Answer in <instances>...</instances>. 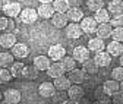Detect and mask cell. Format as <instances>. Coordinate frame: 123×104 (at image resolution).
Here are the masks:
<instances>
[{"instance_id":"obj_1","label":"cell","mask_w":123,"mask_h":104,"mask_svg":"<svg viewBox=\"0 0 123 104\" xmlns=\"http://www.w3.org/2000/svg\"><path fill=\"white\" fill-rule=\"evenodd\" d=\"M68 95H69V101L66 103H70V104L82 103V97H85V91L81 86V84H73V85L70 84V86L68 88Z\"/></svg>"},{"instance_id":"obj_2","label":"cell","mask_w":123,"mask_h":104,"mask_svg":"<svg viewBox=\"0 0 123 104\" xmlns=\"http://www.w3.org/2000/svg\"><path fill=\"white\" fill-rule=\"evenodd\" d=\"M21 22L22 24H26V25H31V24H35L37 19H38V13L35 9H31V7H26V9H22L21 13Z\"/></svg>"},{"instance_id":"obj_3","label":"cell","mask_w":123,"mask_h":104,"mask_svg":"<svg viewBox=\"0 0 123 104\" xmlns=\"http://www.w3.org/2000/svg\"><path fill=\"white\" fill-rule=\"evenodd\" d=\"M81 28H82V31H84V34H88V35H91V34H94L95 32V29H97V21L94 19V16H84L82 19H81Z\"/></svg>"},{"instance_id":"obj_4","label":"cell","mask_w":123,"mask_h":104,"mask_svg":"<svg viewBox=\"0 0 123 104\" xmlns=\"http://www.w3.org/2000/svg\"><path fill=\"white\" fill-rule=\"evenodd\" d=\"M94 60L95 63L98 65V67H105L111 63V54L109 51H104V50H100V51H95V56H94Z\"/></svg>"},{"instance_id":"obj_5","label":"cell","mask_w":123,"mask_h":104,"mask_svg":"<svg viewBox=\"0 0 123 104\" xmlns=\"http://www.w3.org/2000/svg\"><path fill=\"white\" fill-rule=\"evenodd\" d=\"M21 10H22V7H21V5L18 2H9V3H6L3 6L5 15H6V16H9V18H12V19L16 18V16H19Z\"/></svg>"},{"instance_id":"obj_6","label":"cell","mask_w":123,"mask_h":104,"mask_svg":"<svg viewBox=\"0 0 123 104\" xmlns=\"http://www.w3.org/2000/svg\"><path fill=\"white\" fill-rule=\"evenodd\" d=\"M65 28H66V37L70 38V40H76V38H79L84 34L82 28H81V25L78 22H72V24L66 25Z\"/></svg>"},{"instance_id":"obj_7","label":"cell","mask_w":123,"mask_h":104,"mask_svg":"<svg viewBox=\"0 0 123 104\" xmlns=\"http://www.w3.org/2000/svg\"><path fill=\"white\" fill-rule=\"evenodd\" d=\"M69 79H70V82L72 84H84L85 81H86V72L84 70V69H72V70H69V76H68Z\"/></svg>"},{"instance_id":"obj_8","label":"cell","mask_w":123,"mask_h":104,"mask_svg":"<svg viewBox=\"0 0 123 104\" xmlns=\"http://www.w3.org/2000/svg\"><path fill=\"white\" fill-rule=\"evenodd\" d=\"M89 56H91V51L88 50V47H84V46L75 47L73 53H72V57L76 62H79V63H84L86 59H89Z\"/></svg>"},{"instance_id":"obj_9","label":"cell","mask_w":123,"mask_h":104,"mask_svg":"<svg viewBox=\"0 0 123 104\" xmlns=\"http://www.w3.org/2000/svg\"><path fill=\"white\" fill-rule=\"evenodd\" d=\"M12 54L18 59H25L29 54V47L24 43H15L12 47Z\"/></svg>"},{"instance_id":"obj_10","label":"cell","mask_w":123,"mask_h":104,"mask_svg":"<svg viewBox=\"0 0 123 104\" xmlns=\"http://www.w3.org/2000/svg\"><path fill=\"white\" fill-rule=\"evenodd\" d=\"M111 31H113V26L109 24V22H103V24H98L97 25V29H95V34L98 38L101 40H105L111 35Z\"/></svg>"},{"instance_id":"obj_11","label":"cell","mask_w":123,"mask_h":104,"mask_svg":"<svg viewBox=\"0 0 123 104\" xmlns=\"http://www.w3.org/2000/svg\"><path fill=\"white\" fill-rule=\"evenodd\" d=\"M66 54V49L60 44H56V46H51L49 49V57L51 59L53 62H59L62 57Z\"/></svg>"},{"instance_id":"obj_12","label":"cell","mask_w":123,"mask_h":104,"mask_svg":"<svg viewBox=\"0 0 123 104\" xmlns=\"http://www.w3.org/2000/svg\"><path fill=\"white\" fill-rule=\"evenodd\" d=\"M54 7L51 3H40L38 9H37V13H38V16L40 18H44V19H50L53 16V13H54Z\"/></svg>"},{"instance_id":"obj_13","label":"cell","mask_w":123,"mask_h":104,"mask_svg":"<svg viewBox=\"0 0 123 104\" xmlns=\"http://www.w3.org/2000/svg\"><path fill=\"white\" fill-rule=\"evenodd\" d=\"M3 98H5V101H6V103L16 104V103H19V101H21L22 94H21V91L15 90V88H10V90H6V91L3 92Z\"/></svg>"},{"instance_id":"obj_14","label":"cell","mask_w":123,"mask_h":104,"mask_svg":"<svg viewBox=\"0 0 123 104\" xmlns=\"http://www.w3.org/2000/svg\"><path fill=\"white\" fill-rule=\"evenodd\" d=\"M50 19H51L53 26H56V28H65L68 25V15L63 12H54Z\"/></svg>"},{"instance_id":"obj_15","label":"cell","mask_w":123,"mask_h":104,"mask_svg":"<svg viewBox=\"0 0 123 104\" xmlns=\"http://www.w3.org/2000/svg\"><path fill=\"white\" fill-rule=\"evenodd\" d=\"M15 43H16V34L5 32V34L0 35V46L3 49H12Z\"/></svg>"},{"instance_id":"obj_16","label":"cell","mask_w":123,"mask_h":104,"mask_svg":"<svg viewBox=\"0 0 123 104\" xmlns=\"http://www.w3.org/2000/svg\"><path fill=\"white\" fill-rule=\"evenodd\" d=\"M54 86H56V90H59V91H68V88L70 86V79L65 75H60V76H56L54 78Z\"/></svg>"},{"instance_id":"obj_17","label":"cell","mask_w":123,"mask_h":104,"mask_svg":"<svg viewBox=\"0 0 123 104\" xmlns=\"http://www.w3.org/2000/svg\"><path fill=\"white\" fill-rule=\"evenodd\" d=\"M56 91V86L53 82H43L38 88V92L41 97H45V98H50Z\"/></svg>"},{"instance_id":"obj_18","label":"cell","mask_w":123,"mask_h":104,"mask_svg":"<svg viewBox=\"0 0 123 104\" xmlns=\"http://www.w3.org/2000/svg\"><path fill=\"white\" fill-rule=\"evenodd\" d=\"M66 13H68V19L72 21V22H79L84 18V12L79 6H73V7L70 6Z\"/></svg>"},{"instance_id":"obj_19","label":"cell","mask_w":123,"mask_h":104,"mask_svg":"<svg viewBox=\"0 0 123 104\" xmlns=\"http://www.w3.org/2000/svg\"><path fill=\"white\" fill-rule=\"evenodd\" d=\"M47 73H49L50 78H56V76L63 75V73H65V69H63V66H62L60 62H53V63H50V66L47 67Z\"/></svg>"},{"instance_id":"obj_20","label":"cell","mask_w":123,"mask_h":104,"mask_svg":"<svg viewBox=\"0 0 123 104\" xmlns=\"http://www.w3.org/2000/svg\"><path fill=\"white\" fill-rule=\"evenodd\" d=\"M107 10H109L113 16H119V15L123 13V0H111L107 6Z\"/></svg>"},{"instance_id":"obj_21","label":"cell","mask_w":123,"mask_h":104,"mask_svg":"<svg viewBox=\"0 0 123 104\" xmlns=\"http://www.w3.org/2000/svg\"><path fill=\"white\" fill-rule=\"evenodd\" d=\"M103 90H104V92L107 94V95H113L116 91H119L120 88H119V82L117 81H114V79H109V81H105L104 84H103Z\"/></svg>"},{"instance_id":"obj_22","label":"cell","mask_w":123,"mask_h":104,"mask_svg":"<svg viewBox=\"0 0 123 104\" xmlns=\"http://www.w3.org/2000/svg\"><path fill=\"white\" fill-rule=\"evenodd\" d=\"M107 51H109L111 56H120L123 53V44H122V41L113 40L111 43H109V44H107Z\"/></svg>"},{"instance_id":"obj_23","label":"cell","mask_w":123,"mask_h":104,"mask_svg":"<svg viewBox=\"0 0 123 104\" xmlns=\"http://www.w3.org/2000/svg\"><path fill=\"white\" fill-rule=\"evenodd\" d=\"M82 69L88 73V75H95V73L98 72V65L95 63V60H94V59H86V60L82 63Z\"/></svg>"},{"instance_id":"obj_24","label":"cell","mask_w":123,"mask_h":104,"mask_svg":"<svg viewBox=\"0 0 123 104\" xmlns=\"http://www.w3.org/2000/svg\"><path fill=\"white\" fill-rule=\"evenodd\" d=\"M34 66L38 70H47L50 66V59L47 56H35L34 57Z\"/></svg>"},{"instance_id":"obj_25","label":"cell","mask_w":123,"mask_h":104,"mask_svg":"<svg viewBox=\"0 0 123 104\" xmlns=\"http://www.w3.org/2000/svg\"><path fill=\"white\" fill-rule=\"evenodd\" d=\"M104 47H105V44H104V40H101V38H91L89 41H88V50L89 51H100V50H104Z\"/></svg>"},{"instance_id":"obj_26","label":"cell","mask_w":123,"mask_h":104,"mask_svg":"<svg viewBox=\"0 0 123 104\" xmlns=\"http://www.w3.org/2000/svg\"><path fill=\"white\" fill-rule=\"evenodd\" d=\"M38 69L35 67V66H32V65H29V66H24V70H22V76L25 78V79H37L38 78Z\"/></svg>"},{"instance_id":"obj_27","label":"cell","mask_w":123,"mask_h":104,"mask_svg":"<svg viewBox=\"0 0 123 104\" xmlns=\"http://www.w3.org/2000/svg\"><path fill=\"white\" fill-rule=\"evenodd\" d=\"M94 19L97 21V24H103V22H109V21H110V12L107 10V9H104V6H103V7H100L98 10H95V15H94Z\"/></svg>"},{"instance_id":"obj_28","label":"cell","mask_w":123,"mask_h":104,"mask_svg":"<svg viewBox=\"0 0 123 104\" xmlns=\"http://www.w3.org/2000/svg\"><path fill=\"white\" fill-rule=\"evenodd\" d=\"M13 29H15V24H13L12 18H9V16H2L0 18V31L12 32Z\"/></svg>"},{"instance_id":"obj_29","label":"cell","mask_w":123,"mask_h":104,"mask_svg":"<svg viewBox=\"0 0 123 104\" xmlns=\"http://www.w3.org/2000/svg\"><path fill=\"white\" fill-rule=\"evenodd\" d=\"M60 63H62V66H63V69H65V72H69V70H72V69H75V66H76V60L72 57V56H63L59 60Z\"/></svg>"},{"instance_id":"obj_30","label":"cell","mask_w":123,"mask_h":104,"mask_svg":"<svg viewBox=\"0 0 123 104\" xmlns=\"http://www.w3.org/2000/svg\"><path fill=\"white\" fill-rule=\"evenodd\" d=\"M51 5H53L56 12H63V13H66L69 10V7H70V2H69V0H53Z\"/></svg>"},{"instance_id":"obj_31","label":"cell","mask_w":123,"mask_h":104,"mask_svg":"<svg viewBox=\"0 0 123 104\" xmlns=\"http://www.w3.org/2000/svg\"><path fill=\"white\" fill-rule=\"evenodd\" d=\"M13 59H15V56L12 53H7V51L0 53V66L2 67H9L13 63Z\"/></svg>"},{"instance_id":"obj_32","label":"cell","mask_w":123,"mask_h":104,"mask_svg":"<svg viewBox=\"0 0 123 104\" xmlns=\"http://www.w3.org/2000/svg\"><path fill=\"white\" fill-rule=\"evenodd\" d=\"M24 63L22 62H13L10 65V73L13 78H21L22 76V70H24Z\"/></svg>"},{"instance_id":"obj_33","label":"cell","mask_w":123,"mask_h":104,"mask_svg":"<svg viewBox=\"0 0 123 104\" xmlns=\"http://www.w3.org/2000/svg\"><path fill=\"white\" fill-rule=\"evenodd\" d=\"M95 98H97V101H100V103H110V101H111V97L107 95V94L104 92L103 86H98L97 90H95Z\"/></svg>"},{"instance_id":"obj_34","label":"cell","mask_w":123,"mask_h":104,"mask_svg":"<svg viewBox=\"0 0 123 104\" xmlns=\"http://www.w3.org/2000/svg\"><path fill=\"white\" fill-rule=\"evenodd\" d=\"M50 98H53V103H66L68 101V94L65 92V91H54V94L50 97Z\"/></svg>"},{"instance_id":"obj_35","label":"cell","mask_w":123,"mask_h":104,"mask_svg":"<svg viewBox=\"0 0 123 104\" xmlns=\"http://www.w3.org/2000/svg\"><path fill=\"white\" fill-rule=\"evenodd\" d=\"M12 73H10V70H7V69H5V67H2L0 69V84H7L9 81H12Z\"/></svg>"},{"instance_id":"obj_36","label":"cell","mask_w":123,"mask_h":104,"mask_svg":"<svg viewBox=\"0 0 123 104\" xmlns=\"http://www.w3.org/2000/svg\"><path fill=\"white\" fill-rule=\"evenodd\" d=\"M86 6H88L89 10L95 12V10H98L100 7L104 6V2H103V0H88V2H86Z\"/></svg>"},{"instance_id":"obj_37","label":"cell","mask_w":123,"mask_h":104,"mask_svg":"<svg viewBox=\"0 0 123 104\" xmlns=\"http://www.w3.org/2000/svg\"><path fill=\"white\" fill-rule=\"evenodd\" d=\"M113 40L116 41H122L123 43V25L122 26H116L113 31H111V35H110Z\"/></svg>"},{"instance_id":"obj_38","label":"cell","mask_w":123,"mask_h":104,"mask_svg":"<svg viewBox=\"0 0 123 104\" xmlns=\"http://www.w3.org/2000/svg\"><path fill=\"white\" fill-rule=\"evenodd\" d=\"M111 78L117 82L123 81V66H119V67H114L111 70Z\"/></svg>"},{"instance_id":"obj_39","label":"cell","mask_w":123,"mask_h":104,"mask_svg":"<svg viewBox=\"0 0 123 104\" xmlns=\"http://www.w3.org/2000/svg\"><path fill=\"white\" fill-rule=\"evenodd\" d=\"M111 101L113 103H117V104H123V91H116L113 95H111Z\"/></svg>"},{"instance_id":"obj_40","label":"cell","mask_w":123,"mask_h":104,"mask_svg":"<svg viewBox=\"0 0 123 104\" xmlns=\"http://www.w3.org/2000/svg\"><path fill=\"white\" fill-rule=\"evenodd\" d=\"M109 24H110L113 28H116V26H122V25H123V21H122L120 16H113V18L109 21Z\"/></svg>"},{"instance_id":"obj_41","label":"cell","mask_w":123,"mask_h":104,"mask_svg":"<svg viewBox=\"0 0 123 104\" xmlns=\"http://www.w3.org/2000/svg\"><path fill=\"white\" fill-rule=\"evenodd\" d=\"M40 3H53V0H38Z\"/></svg>"},{"instance_id":"obj_42","label":"cell","mask_w":123,"mask_h":104,"mask_svg":"<svg viewBox=\"0 0 123 104\" xmlns=\"http://www.w3.org/2000/svg\"><path fill=\"white\" fill-rule=\"evenodd\" d=\"M119 62H120V66H123V53H122L120 57H119Z\"/></svg>"},{"instance_id":"obj_43","label":"cell","mask_w":123,"mask_h":104,"mask_svg":"<svg viewBox=\"0 0 123 104\" xmlns=\"http://www.w3.org/2000/svg\"><path fill=\"white\" fill-rule=\"evenodd\" d=\"M119 88H120V91H123V81L119 82Z\"/></svg>"},{"instance_id":"obj_44","label":"cell","mask_w":123,"mask_h":104,"mask_svg":"<svg viewBox=\"0 0 123 104\" xmlns=\"http://www.w3.org/2000/svg\"><path fill=\"white\" fill-rule=\"evenodd\" d=\"M2 98H3V95H2V92H0V101H2Z\"/></svg>"},{"instance_id":"obj_45","label":"cell","mask_w":123,"mask_h":104,"mask_svg":"<svg viewBox=\"0 0 123 104\" xmlns=\"http://www.w3.org/2000/svg\"><path fill=\"white\" fill-rule=\"evenodd\" d=\"M119 16H120V18H122V21H123V13H122V15H119Z\"/></svg>"}]
</instances>
